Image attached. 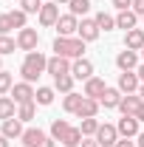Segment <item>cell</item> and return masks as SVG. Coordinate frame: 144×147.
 <instances>
[{
  "instance_id": "1",
  "label": "cell",
  "mask_w": 144,
  "mask_h": 147,
  "mask_svg": "<svg viewBox=\"0 0 144 147\" xmlns=\"http://www.w3.org/2000/svg\"><path fill=\"white\" fill-rule=\"evenodd\" d=\"M48 68V59L40 54V51H28L26 54V59H23V68H20V74H23V79L26 82H34L40 74Z\"/></svg>"
},
{
  "instance_id": "2",
  "label": "cell",
  "mask_w": 144,
  "mask_h": 147,
  "mask_svg": "<svg viewBox=\"0 0 144 147\" xmlns=\"http://www.w3.org/2000/svg\"><path fill=\"white\" fill-rule=\"evenodd\" d=\"M54 51H57V57L79 59L82 51H85V40H79V37H57L54 40Z\"/></svg>"
},
{
  "instance_id": "3",
  "label": "cell",
  "mask_w": 144,
  "mask_h": 147,
  "mask_svg": "<svg viewBox=\"0 0 144 147\" xmlns=\"http://www.w3.org/2000/svg\"><path fill=\"white\" fill-rule=\"evenodd\" d=\"M37 42H40L37 28H20V34H17V48L20 51H37Z\"/></svg>"
},
{
  "instance_id": "4",
  "label": "cell",
  "mask_w": 144,
  "mask_h": 147,
  "mask_svg": "<svg viewBox=\"0 0 144 147\" xmlns=\"http://www.w3.org/2000/svg\"><path fill=\"white\" fill-rule=\"evenodd\" d=\"M96 142H99V147H116V142H119V130L113 127V125H99V130H96Z\"/></svg>"
},
{
  "instance_id": "5",
  "label": "cell",
  "mask_w": 144,
  "mask_h": 147,
  "mask_svg": "<svg viewBox=\"0 0 144 147\" xmlns=\"http://www.w3.org/2000/svg\"><path fill=\"white\" fill-rule=\"evenodd\" d=\"M34 88H31V82H17L14 88H11V99L17 102V105H26V102H34Z\"/></svg>"
},
{
  "instance_id": "6",
  "label": "cell",
  "mask_w": 144,
  "mask_h": 147,
  "mask_svg": "<svg viewBox=\"0 0 144 147\" xmlns=\"http://www.w3.org/2000/svg\"><path fill=\"white\" fill-rule=\"evenodd\" d=\"M116 130H119L122 139H133V136H139V119L136 116H122L119 125H116Z\"/></svg>"
},
{
  "instance_id": "7",
  "label": "cell",
  "mask_w": 144,
  "mask_h": 147,
  "mask_svg": "<svg viewBox=\"0 0 144 147\" xmlns=\"http://www.w3.org/2000/svg\"><path fill=\"white\" fill-rule=\"evenodd\" d=\"M54 28L59 31V37H71L73 31H79V20H76V14H62Z\"/></svg>"
},
{
  "instance_id": "8",
  "label": "cell",
  "mask_w": 144,
  "mask_h": 147,
  "mask_svg": "<svg viewBox=\"0 0 144 147\" xmlns=\"http://www.w3.org/2000/svg\"><path fill=\"white\" fill-rule=\"evenodd\" d=\"M57 20H59V6H57L54 0H51V3H42V9H40V23H42V26H57Z\"/></svg>"
},
{
  "instance_id": "9",
  "label": "cell",
  "mask_w": 144,
  "mask_h": 147,
  "mask_svg": "<svg viewBox=\"0 0 144 147\" xmlns=\"http://www.w3.org/2000/svg\"><path fill=\"white\" fill-rule=\"evenodd\" d=\"M45 71L54 74V79L57 76H65V74H71V62H68V57H51Z\"/></svg>"
},
{
  "instance_id": "10",
  "label": "cell",
  "mask_w": 144,
  "mask_h": 147,
  "mask_svg": "<svg viewBox=\"0 0 144 147\" xmlns=\"http://www.w3.org/2000/svg\"><path fill=\"white\" fill-rule=\"evenodd\" d=\"M99 31H102V28L96 26V20H82L76 34H79V40H85V42H93V40L99 37Z\"/></svg>"
},
{
  "instance_id": "11",
  "label": "cell",
  "mask_w": 144,
  "mask_h": 147,
  "mask_svg": "<svg viewBox=\"0 0 144 147\" xmlns=\"http://www.w3.org/2000/svg\"><path fill=\"white\" fill-rule=\"evenodd\" d=\"M141 85H139V74H133V71H122V76H119V91L122 93H133V91H139Z\"/></svg>"
},
{
  "instance_id": "12",
  "label": "cell",
  "mask_w": 144,
  "mask_h": 147,
  "mask_svg": "<svg viewBox=\"0 0 144 147\" xmlns=\"http://www.w3.org/2000/svg\"><path fill=\"white\" fill-rule=\"evenodd\" d=\"M71 74H73V79H85L88 82L90 76H93V65H90L88 59H73V65H71Z\"/></svg>"
},
{
  "instance_id": "13",
  "label": "cell",
  "mask_w": 144,
  "mask_h": 147,
  "mask_svg": "<svg viewBox=\"0 0 144 147\" xmlns=\"http://www.w3.org/2000/svg\"><path fill=\"white\" fill-rule=\"evenodd\" d=\"M20 139H23V144H26V147H42L48 136H45V133H42L40 127H28L26 133H23V136H20Z\"/></svg>"
},
{
  "instance_id": "14",
  "label": "cell",
  "mask_w": 144,
  "mask_h": 147,
  "mask_svg": "<svg viewBox=\"0 0 144 147\" xmlns=\"http://www.w3.org/2000/svg\"><path fill=\"white\" fill-rule=\"evenodd\" d=\"M116 65H119L122 71H133V68L139 65V57H136V51H130V48L119 51V57H116Z\"/></svg>"
},
{
  "instance_id": "15",
  "label": "cell",
  "mask_w": 144,
  "mask_h": 147,
  "mask_svg": "<svg viewBox=\"0 0 144 147\" xmlns=\"http://www.w3.org/2000/svg\"><path fill=\"white\" fill-rule=\"evenodd\" d=\"M99 108H102V105H99V99L85 96V99H82V105H79V110H76V116H79V119H90V116H96V113H99Z\"/></svg>"
},
{
  "instance_id": "16",
  "label": "cell",
  "mask_w": 144,
  "mask_h": 147,
  "mask_svg": "<svg viewBox=\"0 0 144 147\" xmlns=\"http://www.w3.org/2000/svg\"><path fill=\"white\" fill-rule=\"evenodd\" d=\"M105 79H99V76H90L88 82H85V96H90V99H99L102 93H105Z\"/></svg>"
},
{
  "instance_id": "17",
  "label": "cell",
  "mask_w": 144,
  "mask_h": 147,
  "mask_svg": "<svg viewBox=\"0 0 144 147\" xmlns=\"http://www.w3.org/2000/svg\"><path fill=\"white\" fill-rule=\"evenodd\" d=\"M119 102H122V91L119 88H105V93L99 96L102 108H119Z\"/></svg>"
},
{
  "instance_id": "18",
  "label": "cell",
  "mask_w": 144,
  "mask_h": 147,
  "mask_svg": "<svg viewBox=\"0 0 144 147\" xmlns=\"http://www.w3.org/2000/svg\"><path fill=\"white\" fill-rule=\"evenodd\" d=\"M124 48H130V51H139V48H144V31L141 28H130L124 37Z\"/></svg>"
},
{
  "instance_id": "19",
  "label": "cell",
  "mask_w": 144,
  "mask_h": 147,
  "mask_svg": "<svg viewBox=\"0 0 144 147\" xmlns=\"http://www.w3.org/2000/svg\"><path fill=\"white\" fill-rule=\"evenodd\" d=\"M139 105H141V96H122V102H119V110H122V116H133L136 110H139Z\"/></svg>"
},
{
  "instance_id": "20",
  "label": "cell",
  "mask_w": 144,
  "mask_h": 147,
  "mask_svg": "<svg viewBox=\"0 0 144 147\" xmlns=\"http://www.w3.org/2000/svg\"><path fill=\"white\" fill-rule=\"evenodd\" d=\"M23 133H26V130H23V125H20V119H17V116L3 122V136H6V139H20Z\"/></svg>"
},
{
  "instance_id": "21",
  "label": "cell",
  "mask_w": 144,
  "mask_h": 147,
  "mask_svg": "<svg viewBox=\"0 0 144 147\" xmlns=\"http://www.w3.org/2000/svg\"><path fill=\"white\" fill-rule=\"evenodd\" d=\"M136 17H139V14H136V11H130V9H127V11H119L116 26H119V28H124V31H130V28H136Z\"/></svg>"
},
{
  "instance_id": "22",
  "label": "cell",
  "mask_w": 144,
  "mask_h": 147,
  "mask_svg": "<svg viewBox=\"0 0 144 147\" xmlns=\"http://www.w3.org/2000/svg\"><path fill=\"white\" fill-rule=\"evenodd\" d=\"M82 99H85V96H82V93H65V99H62V108L68 110V113H76V110H79V105H82Z\"/></svg>"
},
{
  "instance_id": "23",
  "label": "cell",
  "mask_w": 144,
  "mask_h": 147,
  "mask_svg": "<svg viewBox=\"0 0 144 147\" xmlns=\"http://www.w3.org/2000/svg\"><path fill=\"white\" fill-rule=\"evenodd\" d=\"M68 127H71V125H68L65 119H54V122H51V139H54V142H62L65 133H68Z\"/></svg>"
},
{
  "instance_id": "24",
  "label": "cell",
  "mask_w": 144,
  "mask_h": 147,
  "mask_svg": "<svg viewBox=\"0 0 144 147\" xmlns=\"http://www.w3.org/2000/svg\"><path fill=\"white\" fill-rule=\"evenodd\" d=\"M82 130L79 127H68V133H65V139H62V147H79L82 144Z\"/></svg>"
},
{
  "instance_id": "25",
  "label": "cell",
  "mask_w": 144,
  "mask_h": 147,
  "mask_svg": "<svg viewBox=\"0 0 144 147\" xmlns=\"http://www.w3.org/2000/svg\"><path fill=\"white\" fill-rule=\"evenodd\" d=\"M0 119H3V122H6V119H14V99L0 96Z\"/></svg>"
},
{
  "instance_id": "26",
  "label": "cell",
  "mask_w": 144,
  "mask_h": 147,
  "mask_svg": "<svg viewBox=\"0 0 144 147\" xmlns=\"http://www.w3.org/2000/svg\"><path fill=\"white\" fill-rule=\"evenodd\" d=\"M34 99H37V105H51L54 102V88H37Z\"/></svg>"
},
{
  "instance_id": "27",
  "label": "cell",
  "mask_w": 144,
  "mask_h": 147,
  "mask_svg": "<svg viewBox=\"0 0 144 147\" xmlns=\"http://www.w3.org/2000/svg\"><path fill=\"white\" fill-rule=\"evenodd\" d=\"M93 20H96V26H99L102 31H110V28L116 26V17H110V14H105V11H99Z\"/></svg>"
},
{
  "instance_id": "28",
  "label": "cell",
  "mask_w": 144,
  "mask_h": 147,
  "mask_svg": "<svg viewBox=\"0 0 144 147\" xmlns=\"http://www.w3.org/2000/svg\"><path fill=\"white\" fill-rule=\"evenodd\" d=\"M54 82H57V91H62V93H71V88H73V74H65V76H57Z\"/></svg>"
},
{
  "instance_id": "29",
  "label": "cell",
  "mask_w": 144,
  "mask_h": 147,
  "mask_svg": "<svg viewBox=\"0 0 144 147\" xmlns=\"http://www.w3.org/2000/svg\"><path fill=\"white\" fill-rule=\"evenodd\" d=\"M82 136H96V130H99V122H96V116H90V119H82Z\"/></svg>"
},
{
  "instance_id": "30",
  "label": "cell",
  "mask_w": 144,
  "mask_h": 147,
  "mask_svg": "<svg viewBox=\"0 0 144 147\" xmlns=\"http://www.w3.org/2000/svg\"><path fill=\"white\" fill-rule=\"evenodd\" d=\"M11 88H14V76H11L9 71H0V96L9 93Z\"/></svg>"
},
{
  "instance_id": "31",
  "label": "cell",
  "mask_w": 144,
  "mask_h": 147,
  "mask_svg": "<svg viewBox=\"0 0 144 147\" xmlns=\"http://www.w3.org/2000/svg\"><path fill=\"white\" fill-rule=\"evenodd\" d=\"M68 6H71V14H76V17H79V14H88L90 0H71Z\"/></svg>"
},
{
  "instance_id": "32",
  "label": "cell",
  "mask_w": 144,
  "mask_h": 147,
  "mask_svg": "<svg viewBox=\"0 0 144 147\" xmlns=\"http://www.w3.org/2000/svg\"><path fill=\"white\" fill-rule=\"evenodd\" d=\"M9 20H11V26H14V28H26V11H23V9L9 11Z\"/></svg>"
},
{
  "instance_id": "33",
  "label": "cell",
  "mask_w": 144,
  "mask_h": 147,
  "mask_svg": "<svg viewBox=\"0 0 144 147\" xmlns=\"http://www.w3.org/2000/svg\"><path fill=\"white\" fill-rule=\"evenodd\" d=\"M14 48H17V40H11V37L0 34V57H3V54H11Z\"/></svg>"
},
{
  "instance_id": "34",
  "label": "cell",
  "mask_w": 144,
  "mask_h": 147,
  "mask_svg": "<svg viewBox=\"0 0 144 147\" xmlns=\"http://www.w3.org/2000/svg\"><path fill=\"white\" fill-rule=\"evenodd\" d=\"M17 119H20V122H31V119H34V102H26V105H20Z\"/></svg>"
},
{
  "instance_id": "35",
  "label": "cell",
  "mask_w": 144,
  "mask_h": 147,
  "mask_svg": "<svg viewBox=\"0 0 144 147\" xmlns=\"http://www.w3.org/2000/svg\"><path fill=\"white\" fill-rule=\"evenodd\" d=\"M20 6H23L26 14H37V11L42 9V0H20Z\"/></svg>"
},
{
  "instance_id": "36",
  "label": "cell",
  "mask_w": 144,
  "mask_h": 147,
  "mask_svg": "<svg viewBox=\"0 0 144 147\" xmlns=\"http://www.w3.org/2000/svg\"><path fill=\"white\" fill-rule=\"evenodd\" d=\"M14 26H11V20H9V14H0V34H9Z\"/></svg>"
},
{
  "instance_id": "37",
  "label": "cell",
  "mask_w": 144,
  "mask_h": 147,
  "mask_svg": "<svg viewBox=\"0 0 144 147\" xmlns=\"http://www.w3.org/2000/svg\"><path fill=\"white\" fill-rule=\"evenodd\" d=\"M113 6H116L119 11H127V6H133V0H113Z\"/></svg>"
},
{
  "instance_id": "38",
  "label": "cell",
  "mask_w": 144,
  "mask_h": 147,
  "mask_svg": "<svg viewBox=\"0 0 144 147\" xmlns=\"http://www.w3.org/2000/svg\"><path fill=\"white\" fill-rule=\"evenodd\" d=\"M133 11L136 14H144V0H133Z\"/></svg>"
},
{
  "instance_id": "39",
  "label": "cell",
  "mask_w": 144,
  "mask_h": 147,
  "mask_svg": "<svg viewBox=\"0 0 144 147\" xmlns=\"http://www.w3.org/2000/svg\"><path fill=\"white\" fill-rule=\"evenodd\" d=\"M79 147H99V142H96V139H82Z\"/></svg>"
},
{
  "instance_id": "40",
  "label": "cell",
  "mask_w": 144,
  "mask_h": 147,
  "mask_svg": "<svg viewBox=\"0 0 144 147\" xmlns=\"http://www.w3.org/2000/svg\"><path fill=\"white\" fill-rule=\"evenodd\" d=\"M133 116H136V119H139V122H144V102H141V105H139V110H136V113H133Z\"/></svg>"
},
{
  "instance_id": "41",
  "label": "cell",
  "mask_w": 144,
  "mask_h": 147,
  "mask_svg": "<svg viewBox=\"0 0 144 147\" xmlns=\"http://www.w3.org/2000/svg\"><path fill=\"white\" fill-rule=\"evenodd\" d=\"M116 147H136V144H133L130 139H119V142H116Z\"/></svg>"
},
{
  "instance_id": "42",
  "label": "cell",
  "mask_w": 144,
  "mask_h": 147,
  "mask_svg": "<svg viewBox=\"0 0 144 147\" xmlns=\"http://www.w3.org/2000/svg\"><path fill=\"white\" fill-rule=\"evenodd\" d=\"M0 147H9V139H6L3 133H0Z\"/></svg>"
},
{
  "instance_id": "43",
  "label": "cell",
  "mask_w": 144,
  "mask_h": 147,
  "mask_svg": "<svg viewBox=\"0 0 144 147\" xmlns=\"http://www.w3.org/2000/svg\"><path fill=\"white\" fill-rule=\"evenodd\" d=\"M136 74H139V79H144V62L139 65V71H136Z\"/></svg>"
},
{
  "instance_id": "44",
  "label": "cell",
  "mask_w": 144,
  "mask_h": 147,
  "mask_svg": "<svg viewBox=\"0 0 144 147\" xmlns=\"http://www.w3.org/2000/svg\"><path fill=\"white\" fill-rule=\"evenodd\" d=\"M42 147H57V144H54V139H45V144H42Z\"/></svg>"
},
{
  "instance_id": "45",
  "label": "cell",
  "mask_w": 144,
  "mask_h": 147,
  "mask_svg": "<svg viewBox=\"0 0 144 147\" xmlns=\"http://www.w3.org/2000/svg\"><path fill=\"white\" fill-rule=\"evenodd\" d=\"M139 147H144V133H139Z\"/></svg>"
},
{
  "instance_id": "46",
  "label": "cell",
  "mask_w": 144,
  "mask_h": 147,
  "mask_svg": "<svg viewBox=\"0 0 144 147\" xmlns=\"http://www.w3.org/2000/svg\"><path fill=\"white\" fill-rule=\"evenodd\" d=\"M139 96H141V102H144V85H141V88H139Z\"/></svg>"
},
{
  "instance_id": "47",
  "label": "cell",
  "mask_w": 144,
  "mask_h": 147,
  "mask_svg": "<svg viewBox=\"0 0 144 147\" xmlns=\"http://www.w3.org/2000/svg\"><path fill=\"white\" fill-rule=\"evenodd\" d=\"M54 3H57V6H59V3H71V0H54Z\"/></svg>"
},
{
  "instance_id": "48",
  "label": "cell",
  "mask_w": 144,
  "mask_h": 147,
  "mask_svg": "<svg viewBox=\"0 0 144 147\" xmlns=\"http://www.w3.org/2000/svg\"><path fill=\"white\" fill-rule=\"evenodd\" d=\"M0 71H3V59H0Z\"/></svg>"
},
{
  "instance_id": "49",
  "label": "cell",
  "mask_w": 144,
  "mask_h": 147,
  "mask_svg": "<svg viewBox=\"0 0 144 147\" xmlns=\"http://www.w3.org/2000/svg\"><path fill=\"white\" fill-rule=\"evenodd\" d=\"M141 54H144V48H141Z\"/></svg>"
}]
</instances>
